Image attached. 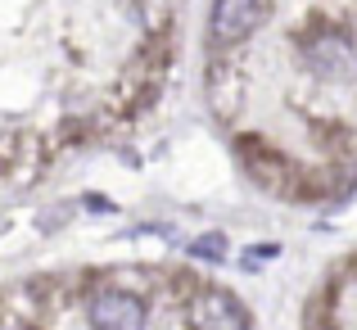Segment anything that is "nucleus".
Returning <instances> with one entry per match:
<instances>
[{
	"instance_id": "obj_1",
	"label": "nucleus",
	"mask_w": 357,
	"mask_h": 330,
	"mask_svg": "<svg viewBox=\"0 0 357 330\" xmlns=\"http://www.w3.org/2000/svg\"><path fill=\"white\" fill-rule=\"evenodd\" d=\"M262 23V0H213L208 32L218 45H236Z\"/></svg>"
},
{
	"instance_id": "obj_2",
	"label": "nucleus",
	"mask_w": 357,
	"mask_h": 330,
	"mask_svg": "<svg viewBox=\"0 0 357 330\" xmlns=\"http://www.w3.org/2000/svg\"><path fill=\"white\" fill-rule=\"evenodd\" d=\"M190 330H249V317L231 294L222 290H204L190 303Z\"/></svg>"
},
{
	"instance_id": "obj_3",
	"label": "nucleus",
	"mask_w": 357,
	"mask_h": 330,
	"mask_svg": "<svg viewBox=\"0 0 357 330\" xmlns=\"http://www.w3.org/2000/svg\"><path fill=\"white\" fill-rule=\"evenodd\" d=\"M91 326L96 330H140L145 326V303L122 290H105L91 299Z\"/></svg>"
},
{
	"instance_id": "obj_4",
	"label": "nucleus",
	"mask_w": 357,
	"mask_h": 330,
	"mask_svg": "<svg viewBox=\"0 0 357 330\" xmlns=\"http://www.w3.org/2000/svg\"><path fill=\"white\" fill-rule=\"evenodd\" d=\"M222 249H227V240H222V235H204V240H195V244H190L195 258H213V262L222 258Z\"/></svg>"
}]
</instances>
